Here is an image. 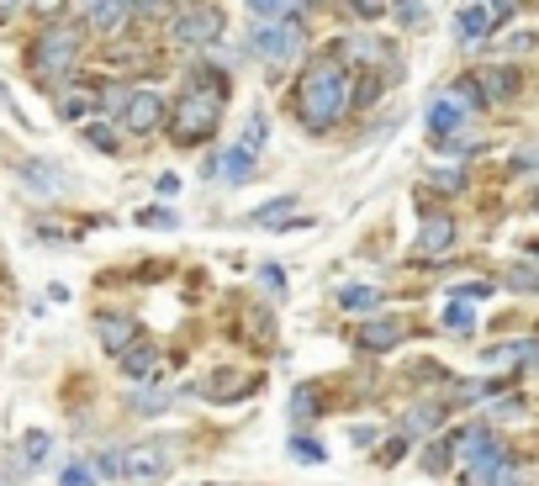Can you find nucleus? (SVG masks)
Returning <instances> with one entry per match:
<instances>
[{"label":"nucleus","mask_w":539,"mask_h":486,"mask_svg":"<svg viewBox=\"0 0 539 486\" xmlns=\"http://www.w3.org/2000/svg\"><path fill=\"white\" fill-rule=\"evenodd\" d=\"M355 11L360 16H381V0H355Z\"/></svg>","instance_id":"obj_38"},{"label":"nucleus","mask_w":539,"mask_h":486,"mask_svg":"<svg viewBox=\"0 0 539 486\" xmlns=\"http://www.w3.org/2000/svg\"><path fill=\"white\" fill-rule=\"evenodd\" d=\"M217 32H222V11L217 6H196V11L175 16V27H170V37L180 48H201V43H212Z\"/></svg>","instance_id":"obj_6"},{"label":"nucleus","mask_w":539,"mask_h":486,"mask_svg":"<svg viewBox=\"0 0 539 486\" xmlns=\"http://www.w3.org/2000/svg\"><path fill=\"white\" fill-rule=\"evenodd\" d=\"M101 471H96V460H69V471H64V486H90Z\"/></svg>","instance_id":"obj_29"},{"label":"nucleus","mask_w":539,"mask_h":486,"mask_svg":"<svg viewBox=\"0 0 539 486\" xmlns=\"http://www.w3.org/2000/svg\"><path fill=\"white\" fill-rule=\"evenodd\" d=\"M127 6H143V11H154V6H159V0H127Z\"/></svg>","instance_id":"obj_39"},{"label":"nucleus","mask_w":539,"mask_h":486,"mask_svg":"<svg viewBox=\"0 0 539 486\" xmlns=\"http://www.w3.org/2000/svg\"><path fill=\"white\" fill-rule=\"evenodd\" d=\"M180 191V175H159V196H175Z\"/></svg>","instance_id":"obj_37"},{"label":"nucleus","mask_w":539,"mask_h":486,"mask_svg":"<svg viewBox=\"0 0 539 486\" xmlns=\"http://www.w3.org/2000/svg\"><path fill=\"white\" fill-rule=\"evenodd\" d=\"M444 465H450V444H444V439L423 444V471H429V476H444Z\"/></svg>","instance_id":"obj_25"},{"label":"nucleus","mask_w":539,"mask_h":486,"mask_svg":"<svg viewBox=\"0 0 539 486\" xmlns=\"http://www.w3.org/2000/svg\"><path fill=\"white\" fill-rule=\"evenodd\" d=\"M291 6H296V0H249V16H254V22H265V27H275V22H286V16H291Z\"/></svg>","instance_id":"obj_14"},{"label":"nucleus","mask_w":539,"mask_h":486,"mask_svg":"<svg viewBox=\"0 0 539 486\" xmlns=\"http://www.w3.org/2000/svg\"><path fill=\"white\" fill-rule=\"evenodd\" d=\"M392 16H397L402 27H418V22H429V6H423V0H397Z\"/></svg>","instance_id":"obj_27"},{"label":"nucleus","mask_w":539,"mask_h":486,"mask_svg":"<svg viewBox=\"0 0 539 486\" xmlns=\"http://www.w3.org/2000/svg\"><path fill=\"white\" fill-rule=\"evenodd\" d=\"M164 117H170V106H164L159 90H133L122 106V133H154Z\"/></svg>","instance_id":"obj_4"},{"label":"nucleus","mask_w":539,"mask_h":486,"mask_svg":"<svg viewBox=\"0 0 539 486\" xmlns=\"http://www.w3.org/2000/svg\"><path fill=\"white\" fill-rule=\"evenodd\" d=\"M344 106H349V69L339 53H323V59H312L302 69V80L291 90V111L307 133H328L344 117Z\"/></svg>","instance_id":"obj_1"},{"label":"nucleus","mask_w":539,"mask_h":486,"mask_svg":"<svg viewBox=\"0 0 539 486\" xmlns=\"http://www.w3.org/2000/svg\"><path fill=\"white\" fill-rule=\"evenodd\" d=\"M85 138L96 143L101 154H117V138H111V127H106V122H90V127H85Z\"/></svg>","instance_id":"obj_31"},{"label":"nucleus","mask_w":539,"mask_h":486,"mask_svg":"<svg viewBox=\"0 0 539 486\" xmlns=\"http://www.w3.org/2000/svg\"><path fill=\"white\" fill-rule=\"evenodd\" d=\"M291 212H296V201H291V196H281V201H270V207H259L254 217L265 222V228H286V217H291Z\"/></svg>","instance_id":"obj_22"},{"label":"nucleus","mask_w":539,"mask_h":486,"mask_svg":"<svg viewBox=\"0 0 539 486\" xmlns=\"http://www.w3.org/2000/svg\"><path fill=\"white\" fill-rule=\"evenodd\" d=\"M32 48H37L32 53V69L53 80V74H64L74 59H80V32H74V27H48Z\"/></svg>","instance_id":"obj_3"},{"label":"nucleus","mask_w":539,"mask_h":486,"mask_svg":"<svg viewBox=\"0 0 539 486\" xmlns=\"http://www.w3.org/2000/svg\"><path fill=\"white\" fill-rule=\"evenodd\" d=\"M96 339H101L111 354H127V349H133V323H127V317H117V312H101V317H96Z\"/></svg>","instance_id":"obj_11"},{"label":"nucleus","mask_w":539,"mask_h":486,"mask_svg":"<svg viewBox=\"0 0 539 486\" xmlns=\"http://www.w3.org/2000/svg\"><path fill=\"white\" fill-rule=\"evenodd\" d=\"M339 307H344V312H370V307H381V291H370V286H344V291H339Z\"/></svg>","instance_id":"obj_15"},{"label":"nucleus","mask_w":539,"mask_h":486,"mask_svg":"<svg viewBox=\"0 0 539 486\" xmlns=\"http://www.w3.org/2000/svg\"><path fill=\"white\" fill-rule=\"evenodd\" d=\"M48 450H53V434H43V428H32V434L22 439V455H27V465H43V460H48Z\"/></svg>","instance_id":"obj_21"},{"label":"nucleus","mask_w":539,"mask_h":486,"mask_svg":"<svg viewBox=\"0 0 539 486\" xmlns=\"http://www.w3.org/2000/svg\"><path fill=\"white\" fill-rule=\"evenodd\" d=\"M497 22H503V16H497L487 0H471V6H460V16H455V37L460 43H481Z\"/></svg>","instance_id":"obj_8"},{"label":"nucleus","mask_w":539,"mask_h":486,"mask_svg":"<svg viewBox=\"0 0 539 486\" xmlns=\"http://www.w3.org/2000/svg\"><path fill=\"white\" fill-rule=\"evenodd\" d=\"M170 402H175L170 386H159V391H133V397H127V407H133V413H159V407H170Z\"/></svg>","instance_id":"obj_16"},{"label":"nucleus","mask_w":539,"mask_h":486,"mask_svg":"<svg viewBox=\"0 0 539 486\" xmlns=\"http://www.w3.org/2000/svg\"><path fill=\"white\" fill-rule=\"evenodd\" d=\"M265 133H270V122H265V111H254V117L244 122V154H259V148H265Z\"/></svg>","instance_id":"obj_20"},{"label":"nucleus","mask_w":539,"mask_h":486,"mask_svg":"<svg viewBox=\"0 0 539 486\" xmlns=\"http://www.w3.org/2000/svg\"><path fill=\"white\" fill-rule=\"evenodd\" d=\"M259 286H265V291H281V270H259Z\"/></svg>","instance_id":"obj_36"},{"label":"nucleus","mask_w":539,"mask_h":486,"mask_svg":"<svg viewBox=\"0 0 539 486\" xmlns=\"http://www.w3.org/2000/svg\"><path fill=\"white\" fill-rule=\"evenodd\" d=\"M476 85H487L492 90V96H513V85H518V74L513 69H487V74H481V80Z\"/></svg>","instance_id":"obj_24"},{"label":"nucleus","mask_w":539,"mask_h":486,"mask_svg":"<svg viewBox=\"0 0 539 486\" xmlns=\"http://www.w3.org/2000/svg\"><path fill=\"white\" fill-rule=\"evenodd\" d=\"M434 185H439V191H460V175H455V170H439Z\"/></svg>","instance_id":"obj_35"},{"label":"nucleus","mask_w":539,"mask_h":486,"mask_svg":"<svg viewBox=\"0 0 539 486\" xmlns=\"http://www.w3.org/2000/svg\"><path fill=\"white\" fill-rule=\"evenodd\" d=\"M291 413H296V423H312V413H318V402H312V391H307V386H296Z\"/></svg>","instance_id":"obj_30"},{"label":"nucleus","mask_w":539,"mask_h":486,"mask_svg":"<svg viewBox=\"0 0 539 486\" xmlns=\"http://www.w3.org/2000/svg\"><path fill=\"white\" fill-rule=\"evenodd\" d=\"M402 317H381V323H365L360 328V349H370V354H386V349H397L402 344Z\"/></svg>","instance_id":"obj_10"},{"label":"nucleus","mask_w":539,"mask_h":486,"mask_svg":"<svg viewBox=\"0 0 539 486\" xmlns=\"http://www.w3.org/2000/svg\"><path fill=\"white\" fill-rule=\"evenodd\" d=\"M508 286H513V291H539V270H529V265H518V270L508 275Z\"/></svg>","instance_id":"obj_33"},{"label":"nucleus","mask_w":539,"mask_h":486,"mask_svg":"<svg viewBox=\"0 0 539 486\" xmlns=\"http://www.w3.org/2000/svg\"><path fill=\"white\" fill-rule=\"evenodd\" d=\"M450 101H455L460 111L481 106V85H476V80H455V85H450Z\"/></svg>","instance_id":"obj_28"},{"label":"nucleus","mask_w":539,"mask_h":486,"mask_svg":"<svg viewBox=\"0 0 539 486\" xmlns=\"http://www.w3.org/2000/svg\"><path fill=\"white\" fill-rule=\"evenodd\" d=\"M217 170H222V180H228V185H244L254 175V154H244V148H228V154L217 159Z\"/></svg>","instance_id":"obj_12"},{"label":"nucleus","mask_w":539,"mask_h":486,"mask_svg":"<svg viewBox=\"0 0 539 486\" xmlns=\"http://www.w3.org/2000/svg\"><path fill=\"white\" fill-rule=\"evenodd\" d=\"M217 111H222V96L217 90H180V101L170 106V127L180 143H201L217 127Z\"/></svg>","instance_id":"obj_2"},{"label":"nucleus","mask_w":539,"mask_h":486,"mask_svg":"<svg viewBox=\"0 0 539 486\" xmlns=\"http://www.w3.org/2000/svg\"><path fill=\"white\" fill-rule=\"evenodd\" d=\"M16 6H22V0H0V11H16Z\"/></svg>","instance_id":"obj_40"},{"label":"nucleus","mask_w":539,"mask_h":486,"mask_svg":"<svg viewBox=\"0 0 539 486\" xmlns=\"http://www.w3.org/2000/svg\"><path fill=\"white\" fill-rule=\"evenodd\" d=\"M434 423H439V407L429 402V407H413V413H407V434H434Z\"/></svg>","instance_id":"obj_23"},{"label":"nucleus","mask_w":539,"mask_h":486,"mask_svg":"<svg viewBox=\"0 0 539 486\" xmlns=\"http://www.w3.org/2000/svg\"><path fill=\"white\" fill-rule=\"evenodd\" d=\"M154 360H159V349H154V344H138V349L122 354V370H127V376H148V370H154Z\"/></svg>","instance_id":"obj_17"},{"label":"nucleus","mask_w":539,"mask_h":486,"mask_svg":"<svg viewBox=\"0 0 539 486\" xmlns=\"http://www.w3.org/2000/svg\"><path fill=\"white\" fill-rule=\"evenodd\" d=\"M471 323H476L471 302H450V307H444V328H455V333H471Z\"/></svg>","instance_id":"obj_26"},{"label":"nucleus","mask_w":539,"mask_h":486,"mask_svg":"<svg viewBox=\"0 0 539 486\" xmlns=\"http://www.w3.org/2000/svg\"><path fill=\"white\" fill-rule=\"evenodd\" d=\"M138 222H143V228H175V212L170 207H148V212H138Z\"/></svg>","instance_id":"obj_32"},{"label":"nucleus","mask_w":539,"mask_h":486,"mask_svg":"<svg viewBox=\"0 0 539 486\" xmlns=\"http://www.w3.org/2000/svg\"><path fill=\"white\" fill-rule=\"evenodd\" d=\"M249 48L259 53V59H270V64H281V59H296V53H302V27H291V22L259 27V32L249 37Z\"/></svg>","instance_id":"obj_5"},{"label":"nucleus","mask_w":539,"mask_h":486,"mask_svg":"<svg viewBox=\"0 0 539 486\" xmlns=\"http://www.w3.org/2000/svg\"><path fill=\"white\" fill-rule=\"evenodd\" d=\"M534 207H539V191H534Z\"/></svg>","instance_id":"obj_41"},{"label":"nucleus","mask_w":539,"mask_h":486,"mask_svg":"<svg viewBox=\"0 0 539 486\" xmlns=\"http://www.w3.org/2000/svg\"><path fill=\"white\" fill-rule=\"evenodd\" d=\"M170 471V450L164 444H133V450H122V476L127 481H154Z\"/></svg>","instance_id":"obj_7"},{"label":"nucleus","mask_w":539,"mask_h":486,"mask_svg":"<svg viewBox=\"0 0 539 486\" xmlns=\"http://www.w3.org/2000/svg\"><path fill=\"white\" fill-rule=\"evenodd\" d=\"M127 11H133V6H127V0H101V6L90 11V22H96L101 32H111V27H117L122 16H127Z\"/></svg>","instance_id":"obj_19"},{"label":"nucleus","mask_w":539,"mask_h":486,"mask_svg":"<svg viewBox=\"0 0 539 486\" xmlns=\"http://www.w3.org/2000/svg\"><path fill=\"white\" fill-rule=\"evenodd\" d=\"M22 170H27V185H37V191H59V170H53V164H43V159H27L22 164Z\"/></svg>","instance_id":"obj_18"},{"label":"nucleus","mask_w":539,"mask_h":486,"mask_svg":"<svg viewBox=\"0 0 539 486\" xmlns=\"http://www.w3.org/2000/svg\"><path fill=\"white\" fill-rule=\"evenodd\" d=\"M460 122H466V111H460V106H455L450 96H444V101H434V106H429V127H434L439 138H444V133H455Z\"/></svg>","instance_id":"obj_13"},{"label":"nucleus","mask_w":539,"mask_h":486,"mask_svg":"<svg viewBox=\"0 0 539 486\" xmlns=\"http://www.w3.org/2000/svg\"><path fill=\"white\" fill-rule=\"evenodd\" d=\"M455 243V217H429L418 228V259H434Z\"/></svg>","instance_id":"obj_9"},{"label":"nucleus","mask_w":539,"mask_h":486,"mask_svg":"<svg viewBox=\"0 0 539 486\" xmlns=\"http://www.w3.org/2000/svg\"><path fill=\"white\" fill-rule=\"evenodd\" d=\"M291 455H302V460H323V450L312 439H291Z\"/></svg>","instance_id":"obj_34"}]
</instances>
